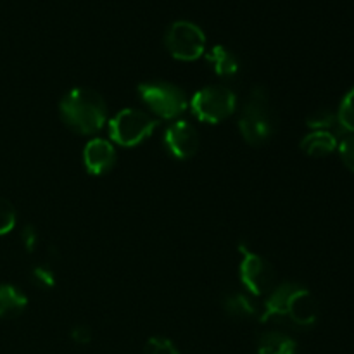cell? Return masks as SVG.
Here are the masks:
<instances>
[{
    "instance_id": "22",
    "label": "cell",
    "mask_w": 354,
    "mask_h": 354,
    "mask_svg": "<svg viewBox=\"0 0 354 354\" xmlns=\"http://www.w3.org/2000/svg\"><path fill=\"white\" fill-rule=\"evenodd\" d=\"M21 241H23V245L24 249H26L28 252H33L35 248L38 245V232L37 228L33 227V225H26V227L23 228V232H21Z\"/></svg>"
},
{
    "instance_id": "18",
    "label": "cell",
    "mask_w": 354,
    "mask_h": 354,
    "mask_svg": "<svg viewBox=\"0 0 354 354\" xmlns=\"http://www.w3.org/2000/svg\"><path fill=\"white\" fill-rule=\"evenodd\" d=\"M16 227V209L7 199L0 197V235L9 234Z\"/></svg>"
},
{
    "instance_id": "23",
    "label": "cell",
    "mask_w": 354,
    "mask_h": 354,
    "mask_svg": "<svg viewBox=\"0 0 354 354\" xmlns=\"http://www.w3.org/2000/svg\"><path fill=\"white\" fill-rule=\"evenodd\" d=\"M71 339L80 346L90 344V341L93 339L92 328H90L88 325H76L71 330Z\"/></svg>"
},
{
    "instance_id": "14",
    "label": "cell",
    "mask_w": 354,
    "mask_h": 354,
    "mask_svg": "<svg viewBox=\"0 0 354 354\" xmlns=\"http://www.w3.org/2000/svg\"><path fill=\"white\" fill-rule=\"evenodd\" d=\"M28 297L17 287L0 286V318H16L26 310Z\"/></svg>"
},
{
    "instance_id": "7",
    "label": "cell",
    "mask_w": 354,
    "mask_h": 354,
    "mask_svg": "<svg viewBox=\"0 0 354 354\" xmlns=\"http://www.w3.org/2000/svg\"><path fill=\"white\" fill-rule=\"evenodd\" d=\"M166 50L178 61H196L204 54L206 35L190 21H175L165 33Z\"/></svg>"
},
{
    "instance_id": "6",
    "label": "cell",
    "mask_w": 354,
    "mask_h": 354,
    "mask_svg": "<svg viewBox=\"0 0 354 354\" xmlns=\"http://www.w3.org/2000/svg\"><path fill=\"white\" fill-rule=\"evenodd\" d=\"M158 124L159 121L145 111L128 107L109 120L107 127H109L111 140L123 147H135L147 140L156 131Z\"/></svg>"
},
{
    "instance_id": "8",
    "label": "cell",
    "mask_w": 354,
    "mask_h": 354,
    "mask_svg": "<svg viewBox=\"0 0 354 354\" xmlns=\"http://www.w3.org/2000/svg\"><path fill=\"white\" fill-rule=\"evenodd\" d=\"M241 282L251 296H265L275 287V270L263 256L252 252L248 245H241Z\"/></svg>"
},
{
    "instance_id": "17",
    "label": "cell",
    "mask_w": 354,
    "mask_h": 354,
    "mask_svg": "<svg viewBox=\"0 0 354 354\" xmlns=\"http://www.w3.org/2000/svg\"><path fill=\"white\" fill-rule=\"evenodd\" d=\"M337 124L344 131L354 133V86L342 99L337 111Z\"/></svg>"
},
{
    "instance_id": "13",
    "label": "cell",
    "mask_w": 354,
    "mask_h": 354,
    "mask_svg": "<svg viewBox=\"0 0 354 354\" xmlns=\"http://www.w3.org/2000/svg\"><path fill=\"white\" fill-rule=\"evenodd\" d=\"M259 354H296L297 342L283 332H263L258 339Z\"/></svg>"
},
{
    "instance_id": "21",
    "label": "cell",
    "mask_w": 354,
    "mask_h": 354,
    "mask_svg": "<svg viewBox=\"0 0 354 354\" xmlns=\"http://www.w3.org/2000/svg\"><path fill=\"white\" fill-rule=\"evenodd\" d=\"M337 149H339V156H341L346 168L351 169L354 173V133L346 135V137L342 138L341 144L337 145Z\"/></svg>"
},
{
    "instance_id": "16",
    "label": "cell",
    "mask_w": 354,
    "mask_h": 354,
    "mask_svg": "<svg viewBox=\"0 0 354 354\" xmlns=\"http://www.w3.org/2000/svg\"><path fill=\"white\" fill-rule=\"evenodd\" d=\"M306 124L313 131H330V128L337 124V114L332 109H328V107H320V109L313 111V113L306 118Z\"/></svg>"
},
{
    "instance_id": "15",
    "label": "cell",
    "mask_w": 354,
    "mask_h": 354,
    "mask_svg": "<svg viewBox=\"0 0 354 354\" xmlns=\"http://www.w3.org/2000/svg\"><path fill=\"white\" fill-rule=\"evenodd\" d=\"M223 310L230 317L239 318V320H249V318L258 315V306L254 301L244 292H230L223 299Z\"/></svg>"
},
{
    "instance_id": "1",
    "label": "cell",
    "mask_w": 354,
    "mask_h": 354,
    "mask_svg": "<svg viewBox=\"0 0 354 354\" xmlns=\"http://www.w3.org/2000/svg\"><path fill=\"white\" fill-rule=\"evenodd\" d=\"M318 318V304L306 287L294 282L273 287L259 313V322H290L297 327H311Z\"/></svg>"
},
{
    "instance_id": "12",
    "label": "cell",
    "mask_w": 354,
    "mask_h": 354,
    "mask_svg": "<svg viewBox=\"0 0 354 354\" xmlns=\"http://www.w3.org/2000/svg\"><path fill=\"white\" fill-rule=\"evenodd\" d=\"M206 59L220 78H234V76H237L239 69H241V62H239L237 55L228 50L227 47H223V45H216V47L211 48L207 52Z\"/></svg>"
},
{
    "instance_id": "9",
    "label": "cell",
    "mask_w": 354,
    "mask_h": 354,
    "mask_svg": "<svg viewBox=\"0 0 354 354\" xmlns=\"http://www.w3.org/2000/svg\"><path fill=\"white\" fill-rule=\"evenodd\" d=\"M165 145L169 154L176 159H190L199 151V133L189 121L178 120L169 124L165 131Z\"/></svg>"
},
{
    "instance_id": "20",
    "label": "cell",
    "mask_w": 354,
    "mask_h": 354,
    "mask_svg": "<svg viewBox=\"0 0 354 354\" xmlns=\"http://www.w3.org/2000/svg\"><path fill=\"white\" fill-rule=\"evenodd\" d=\"M144 354H180L176 346L166 337H152L145 344Z\"/></svg>"
},
{
    "instance_id": "4",
    "label": "cell",
    "mask_w": 354,
    "mask_h": 354,
    "mask_svg": "<svg viewBox=\"0 0 354 354\" xmlns=\"http://www.w3.org/2000/svg\"><path fill=\"white\" fill-rule=\"evenodd\" d=\"M138 95L152 114L162 120H175L189 109L185 90L169 82H145L138 85Z\"/></svg>"
},
{
    "instance_id": "10",
    "label": "cell",
    "mask_w": 354,
    "mask_h": 354,
    "mask_svg": "<svg viewBox=\"0 0 354 354\" xmlns=\"http://www.w3.org/2000/svg\"><path fill=\"white\" fill-rule=\"evenodd\" d=\"M83 162L90 175H104L116 162V149L106 138H92L83 149Z\"/></svg>"
},
{
    "instance_id": "2",
    "label": "cell",
    "mask_w": 354,
    "mask_h": 354,
    "mask_svg": "<svg viewBox=\"0 0 354 354\" xmlns=\"http://www.w3.org/2000/svg\"><path fill=\"white\" fill-rule=\"evenodd\" d=\"M61 120L69 130L80 135H93L107 121V106L99 92L92 88H73L62 97L59 106Z\"/></svg>"
},
{
    "instance_id": "5",
    "label": "cell",
    "mask_w": 354,
    "mask_h": 354,
    "mask_svg": "<svg viewBox=\"0 0 354 354\" xmlns=\"http://www.w3.org/2000/svg\"><path fill=\"white\" fill-rule=\"evenodd\" d=\"M237 107L234 90L225 85H207L197 90L190 100V111L203 123L218 124L230 118Z\"/></svg>"
},
{
    "instance_id": "11",
    "label": "cell",
    "mask_w": 354,
    "mask_h": 354,
    "mask_svg": "<svg viewBox=\"0 0 354 354\" xmlns=\"http://www.w3.org/2000/svg\"><path fill=\"white\" fill-rule=\"evenodd\" d=\"M337 138L332 131H311L301 140V151L311 158H325L337 149Z\"/></svg>"
},
{
    "instance_id": "19",
    "label": "cell",
    "mask_w": 354,
    "mask_h": 354,
    "mask_svg": "<svg viewBox=\"0 0 354 354\" xmlns=\"http://www.w3.org/2000/svg\"><path fill=\"white\" fill-rule=\"evenodd\" d=\"M31 280L35 286L44 290H50L55 287V275L48 266H35L31 272Z\"/></svg>"
},
{
    "instance_id": "3",
    "label": "cell",
    "mask_w": 354,
    "mask_h": 354,
    "mask_svg": "<svg viewBox=\"0 0 354 354\" xmlns=\"http://www.w3.org/2000/svg\"><path fill=\"white\" fill-rule=\"evenodd\" d=\"M275 128V111H273L268 90L265 86H254L249 92L241 118H239V130H241L242 138L249 145L259 147L273 137Z\"/></svg>"
}]
</instances>
